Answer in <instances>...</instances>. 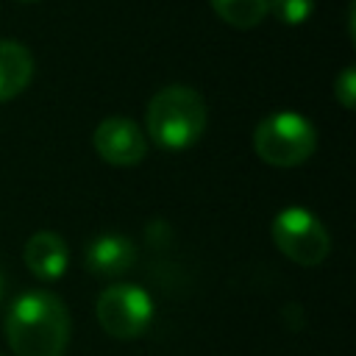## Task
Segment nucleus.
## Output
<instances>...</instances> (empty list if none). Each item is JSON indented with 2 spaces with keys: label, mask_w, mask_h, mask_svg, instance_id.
I'll use <instances>...</instances> for the list:
<instances>
[{
  "label": "nucleus",
  "mask_w": 356,
  "mask_h": 356,
  "mask_svg": "<svg viewBox=\"0 0 356 356\" xmlns=\"http://www.w3.org/2000/svg\"><path fill=\"white\" fill-rule=\"evenodd\" d=\"M6 339L14 356H64L70 345V312L58 295L31 289L8 309Z\"/></svg>",
  "instance_id": "nucleus-1"
},
{
  "label": "nucleus",
  "mask_w": 356,
  "mask_h": 356,
  "mask_svg": "<svg viewBox=\"0 0 356 356\" xmlns=\"http://www.w3.org/2000/svg\"><path fill=\"white\" fill-rule=\"evenodd\" d=\"M147 136L161 150H186L206 131V103L192 86H164L147 103Z\"/></svg>",
  "instance_id": "nucleus-2"
},
{
  "label": "nucleus",
  "mask_w": 356,
  "mask_h": 356,
  "mask_svg": "<svg viewBox=\"0 0 356 356\" xmlns=\"http://www.w3.org/2000/svg\"><path fill=\"white\" fill-rule=\"evenodd\" d=\"M253 147L270 167H298L314 153L317 131L298 111H275L256 125Z\"/></svg>",
  "instance_id": "nucleus-3"
},
{
  "label": "nucleus",
  "mask_w": 356,
  "mask_h": 356,
  "mask_svg": "<svg viewBox=\"0 0 356 356\" xmlns=\"http://www.w3.org/2000/svg\"><path fill=\"white\" fill-rule=\"evenodd\" d=\"M273 242L275 248L295 264L314 267L325 261L331 250V239L325 225L303 206H286L273 220Z\"/></svg>",
  "instance_id": "nucleus-4"
},
{
  "label": "nucleus",
  "mask_w": 356,
  "mask_h": 356,
  "mask_svg": "<svg viewBox=\"0 0 356 356\" xmlns=\"http://www.w3.org/2000/svg\"><path fill=\"white\" fill-rule=\"evenodd\" d=\"M97 323L114 339H134L153 320V300L136 284H111L97 298Z\"/></svg>",
  "instance_id": "nucleus-5"
},
{
  "label": "nucleus",
  "mask_w": 356,
  "mask_h": 356,
  "mask_svg": "<svg viewBox=\"0 0 356 356\" xmlns=\"http://www.w3.org/2000/svg\"><path fill=\"white\" fill-rule=\"evenodd\" d=\"M97 156L111 167H136L147 153L142 128L128 117H106L92 134Z\"/></svg>",
  "instance_id": "nucleus-6"
},
{
  "label": "nucleus",
  "mask_w": 356,
  "mask_h": 356,
  "mask_svg": "<svg viewBox=\"0 0 356 356\" xmlns=\"http://www.w3.org/2000/svg\"><path fill=\"white\" fill-rule=\"evenodd\" d=\"M136 248L122 234H100L83 250V267L97 278H120L134 267Z\"/></svg>",
  "instance_id": "nucleus-7"
},
{
  "label": "nucleus",
  "mask_w": 356,
  "mask_h": 356,
  "mask_svg": "<svg viewBox=\"0 0 356 356\" xmlns=\"http://www.w3.org/2000/svg\"><path fill=\"white\" fill-rule=\"evenodd\" d=\"M25 267L42 281H58L70 264V248L56 231H36L22 248Z\"/></svg>",
  "instance_id": "nucleus-8"
},
{
  "label": "nucleus",
  "mask_w": 356,
  "mask_h": 356,
  "mask_svg": "<svg viewBox=\"0 0 356 356\" xmlns=\"http://www.w3.org/2000/svg\"><path fill=\"white\" fill-rule=\"evenodd\" d=\"M33 78V56L25 44L0 39V103L14 100Z\"/></svg>",
  "instance_id": "nucleus-9"
},
{
  "label": "nucleus",
  "mask_w": 356,
  "mask_h": 356,
  "mask_svg": "<svg viewBox=\"0 0 356 356\" xmlns=\"http://www.w3.org/2000/svg\"><path fill=\"white\" fill-rule=\"evenodd\" d=\"M214 14L231 28H256L267 17V0H209Z\"/></svg>",
  "instance_id": "nucleus-10"
},
{
  "label": "nucleus",
  "mask_w": 356,
  "mask_h": 356,
  "mask_svg": "<svg viewBox=\"0 0 356 356\" xmlns=\"http://www.w3.org/2000/svg\"><path fill=\"white\" fill-rule=\"evenodd\" d=\"M314 0H267V14L284 25H300L312 17Z\"/></svg>",
  "instance_id": "nucleus-11"
},
{
  "label": "nucleus",
  "mask_w": 356,
  "mask_h": 356,
  "mask_svg": "<svg viewBox=\"0 0 356 356\" xmlns=\"http://www.w3.org/2000/svg\"><path fill=\"white\" fill-rule=\"evenodd\" d=\"M334 97L345 108H353L356 106V70L353 67H345L339 72V78L334 81Z\"/></svg>",
  "instance_id": "nucleus-12"
},
{
  "label": "nucleus",
  "mask_w": 356,
  "mask_h": 356,
  "mask_svg": "<svg viewBox=\"0 0 356 356\" xmlns=\"http://www.w3.org/2000/svg\"><path fill=\"white\" fill-rule=\"evenodd\" d=\"M0 298H3V278H0Z\"/></svg>",
  "instance_id": "nucleus-13"
},
{
  "label": "nucleus",
  "mask_w": 356,
  "mask_h": 356,
  "mask_svg": "<svg viewBox=\"0 0 356 356\" xmlns=\"http://www.w3.org/2000/svg\"><path fill=\"white\" fill-rule=\"evenodd\" d=\"M19 3H33V0H19Z\"/></svg>",
  "instance_id": "nucleus-14"
}]
</instances>
